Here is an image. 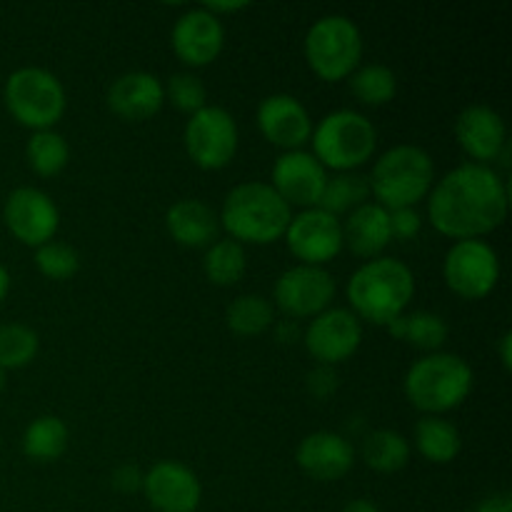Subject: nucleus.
Masks as SVG:
<instances>
[{
    "instance_id": "obj_12",
    "label": "nucleus",
    "mask_w": 512,
    "mask_h": 512,
    "mask_svg": "<svg viewBox=\"0 0 512 512\" xmlns=\"http://www.w3.org/2000/svg\"><path fill=\"white\" fill-rule=\"evenodd\" d=\"M283 240L300 265L325 268L343 253V225L340 218L325 213L323 208L300 210L290 218Z\"/></svg>"
},
{
    "instance_id": "obj_24",
    "label": "nucleus",
    "mask_w": 512,
    "mask_h": 512,
    "mask_svg": "<svg viewBox=\"0 0 512 512\" xmlns=\"http://www.w3.org/2000/svg\"><path fill=\"white\" fill-rule=\"evenodd\" d=\"M413 445L420 458H425L428 463L448 465L460 455L463 438H460V430L445 415H423L415 423Z\"/></svg>"
},
{
    "instance_id": "obj_18",
    "label": "nucleus",
    "mask_w": 512,
    "mask_h": 512,
    "mask_svg": "<svg viewBox=\"0 0 512 512\" xmlns=\"http://www.w3.org/2000/svg\"><path fill=\"white\" fill-rule=\"evenodd\" d=\"M255 120L260 135L283 153L303 150L313 135V118L308 108L290 93H273L260 100Z\"/></svg>"
},
{
    "instance_id": "obj_20",
    "label": "nucleus",
    "mask_w": 512,
    "mask_h": 512,
    "mask_svg": "<svg viewBox=\"0 0 512 512\" xmlns=\"http://www.w3.org/2000/svg\"><path fill=\"white\" fill-rule=\"evenodd\" d=\"M105 103L115 118L125 120V123H143L163 110V80L148 70H130L110 83Z\"/></svg>"
},
{
    "instance_id": "obj_17",
    "label": "nucleus",
    "mask_w": 512,
    "mask_h": 512,
    "mask_svg": "<svg viewBox=\"0 0 512 512\" xmlns=\"http://www.w3.org/2000/svg\"><path fill=\"white\" fill-rule=\"evenodd\" d=\"M140 493L158 512H195L203 500V485L188 465L178 460H160L143 473Z\"/></svg>"
},
{
    "instance_id": "obj_38",
    "label": "nucleus",
    "mask_w": 512,
    "mask_h": 512,
    "mask_svg": "<svg viewBox=\"0 0 512 512\" xmlns=\"http://www.w3.org/2000/svg\"><path fill=\"white\" fill-rule=\"evenodd\" d=\"M110 480H113V488L118 490V493H138V490L143 488V470H140L138 465H120V468H115Z\"/></svg>"
},
{
    "instance_id": "obj_46",
    "label": "nucleus",
    "mask_w": 512,
    "mask_h": 512,
    "mask_svg": "<svg viewBox=\"0 0 512 512\" xmlns=\"http://www.w3.org/2000/svg\"><path fill=\"white\" fill-rule=\"evenodd\" d=\"M470 512H475V510H470Z\"/></svg>"
},
{
    "instance_id": "obj_15",
    "label": "nucleus",
    "mask_w": 512,
    "mask_h": 512,
    "mask_svg": "<svg viewBox=\"0 0 512 512\" xmlns=\"http://www.w3.org/2000/svg\"><path fill=\"white\" fill-rule=\"evenodd\" d=\"M328 178V170L310 150H288L275 158L268 185L290 205V210H310L320 205Z\"/></svg>"
},
{
    "instance_id": "obj_29",
    "label": "nucleus",
    "mask_w": 512,
    "mask_h": 512,
    "mask_svg": "<svg viewBox=\"0 0 512 512\" xmlns=\"http://www.w3.org/2000/svg\"><path fill=\"white\" fill-rule=\"evenodd\" d=\"M225 325L238 338H258L275 325L273 303L258 293L238 295L225 308Z\"/></svg>"
},
{
    "instance_id": "obj_40",
    "label": "nucleus",
    "mask_w": 512,
    "mask_h": 512,
    "mask_svg": "<svg viewBox=\"0 0 512 512\" xmlns=\"http://www.w3.org/2000/svg\"><path fill=\"white\" fill-rule=\"evenodd\" d=\"M275 328V335H278V340L283 345H290V343H298V340H303V330L298 328V323L295 320H283V323L273 325Z\"/></svg>"
},
{
    "instance_id": "obj_32",
    "label": "nucleus",
    "mask_w": 512,
    "mask_h": 512,
    "mask_svg": "<svg viewBox=\"0 0 512 512\" xmlns=\"http://www.w3.org/2000/svg\"><path fill=\"white\" fill-rule=\"evenodd\" d=\"M370 203V185L368 178L360 173H335L333 178H328L323 190V198H320L318 208H323L325 213L335 215H348L353 213L360 205Z\"/></svg>"
},
{
    "instance_id": "obj_4",
    "label": "nucleus",
    "mask_w": 512,
    "mask_h": 512,
    "mask_svg": "<svg viewBox=\"0 0 512 512\" xmlns=\"http://www.w3.org/2000/svg\"><path fill=\"white\" fill-rule=\"evenodd\" d=\"M473 383L475 375L468 360L438 350L410 365L403 380V393L423 415H445L458 410L470 398Z\"/></svg>"
},
{
    "instance_id": "obj_11",
    "label": "nucleus",
    "mask_w": 512,
    "mask_h": 512,
    "mask_svg": "<svg viewBox=\"0 0 512 512\" xmlns=\"http://www.w3.org/2000/svg\"><path fill=\"white\" fill-rule=\"evenodd\" d=\"M3 223L20 245L40 248L55 240L60 228V210L45 190L23 185L5 198Z\"/></svg>"
},
{
    "instance_id": "obj_33",
    "label": "nucleus",
    "mask_w": 512,
    "mask_h": 512,
    "mask_svg": "<svg viewBox=\"0 0 512 512\" xmlns=\"http://www.w3.org/2000/svg\"><path fill=\"white\" fill-rule=\"evenodd\" d=\"M38 350L40 338L30 325H0V370L28 368V365L38 358Z\"/></svg>"
},
{
    "instance_id": "obj_26",
    "label": "nucleus",
    "mask_w": 512,
    "mask_h": 512,
    "mask_svg": "<svg viewBox=\"0 0 512 512\" xmlns=\"http://www.w3.org/2000/svg\"><path fill=\"white\" fill-rule=\"evenodd\" d=\"M68 443L70 430L58 415H40L23 433V453L33 463H55L65 455Z\"/></svg>"
},
{
    "instance_id": "obj_36",
    "label": "nucleus",
    "mask_w": 512,
    "mask_h": 512,
    "mask_svg": "<svg viewBox=\"0 0 512 512\" xmlns=\"http://www.w3.org/2000/svg\"><path fill=\"white\" fill-rule=\"evenodd\" d=\"M390 213V233H393V240H415L423 230V215H420L418 208H398L388 210Z\"/></svg>"
},
{
    "instance_id": "obj_8",
    "label": "nucleus",
    "mask_w": 512,
    "mask_h": 512,
    "mask_svg": "<svg viewBox=\"0 0 512 512\" xmlns=\"http://www.w3.org/2000/svg\"><path fill=\"white\" fill-rule=\"evenodd\" d=\"M363 33L353 18L340 13L323 15L308 28L303 55L313 75L323 83L348 80L363 65Z\"/></svg>"
},
{
    "instance_id": "obj_7",
    "label": "nucleus",
    "mask_w": 512,
    "mask_h": 512,
    "mask_svg": "<svg viewBox=\"0 0 512 512\" xmlns=\"http://www.w3.org/2000/svg\"><path fill=\"white\" fill-rule=\"evenodd\" d=\"M3 103L10 118L30 133L38 130H55L68 110V95L55 73L45 68L13 70L3 85Z\"/></svg>"
},
{
    "instance_id": "obj_10",
    "label": "nucleus",
    "mask_w": 512,
    "mask_h": 512,
    "mask_svg": "<svg viewBox=\"0 0 512 512\" xmlns=\"http://www.w3.org/2000/svg\"><path fill=\"white\" fill-rule=\"evenodd\" d=\"M443 280L458 298H488L500 283L498 250L488 240H455L443 258Z\"/></svg>"
},
{
    "instance_id": "obj_37",
    "label": "nucleus",
    "mask_w": 512,
    "mask_h": 512,
    "mask_svg": "<svg viewBox=\"0 0 512 512\" xmlns=\"http://www.w3.org/2000/svg\"><path fill=\"white\" fill-rule=\"evenodd\" d=\"M305 385H308V393L313 395V398L328 400L330 395L338 393L340 378L338 373H335V368H330V365H315L308 373Z\"/></svg>"
},
{
    "instance_id": "obj_41",
    "label": "nucleus",
    "mask_w": 512,
    "mask_h": 512,
    "mask_svg": "<svg viewBox=\"0 0 512 512\" xmlns=\"http://www.w3.org/2000/svg\"><path fill=\"white\" fill-rule=\"evenodd\" d=\"M203 8L208 10V13H213L215 18L223 20V15H235V13H240V10H248L250 5L248 3H218V0H213V3H205Z\"/></svg>"
},
{
    "instance_id": "obj_21",
    "label": "nucleus",
    "mask_w": 512,
    "mask_h": 512,
    "mask_svg": "<svg viewBox=\"0 0 512 512\" xmlns=\"http://www.w3.org/2000/svg\"><path fill=\"white\" fill-rule=\"evenodd\" d=\"M295 463L308 478L320 483L343 480L355 465V450L345 435L333 430H318L300 440L295 450Z\"/></svg>"
},
{
    "instance_id": "obj_35",
    "label": "nucleus",
    "mask_w": 512,
    "mask_h": 512,
    "mask_svg": "<svg viewBox=\"0 0 512 512\" xmlns=\"http://www.w3.org/2000/svg\"><path fill=\"white\" fill-rule=\"evenodd\" d=\"M165 90V103L173 105L175 110L185 115L198 113L200 108L208 105V90L205 83L195 73H173L168 78V83H163Z\"/></svg>"
},
{
    "instance_id": "obj_22",
    "label": "nucleus",
    "mask_w": 512,
    "mask_h": 512,
    "mask_svg": "<svg viewBox=\"0 0 512 512\" xmlns=\"http://www.w3.org/2000/svg\"><path fill=\"white\" fill-rule=\"evenodd\" d=\"M343 248H348L355 258L373 260L385 253L390 243H393V233H390V213L373 203H365L355 208L353 213L345 215L343 223Z\"/></svg>"
},
{
    "instance_id": "obj_16",
    "label": "nucleus",
    "mask_w": 512,
    "mask_h": 512,
    "mask_svg": "<svg viewBox=\"0 0 512 512\" xmlns=\"http://www.w3.org/2000/svg\"><path fill=\"white\" fill-rule=\"evenodd\" d=\"M170 48L188 68H205L215 63L225 48L223 20L208 13L203 5L185 10L170 30Z\"/></svg>"
},
{
    "instance_id": "obj_28",
    "label": "nucleus",
    "mask_w": 512,
    "mask_h": 512,
    "mask_svg": "<svg viewBox=\"0 0 512 512\" xmlns=\"http://www.w3.org/2000/svg\"><path fill=\"white\" fill-rule=\"evenodd\" d=\"M410 440L398 430H373L363 440V463L370 470L383 475H393L410 463Z\"/></svg>"
},
{
    "instance_id": "obj_3",
    "label": "nucleus",
    "mask_w": 512,
    "mask_h": 512,
    "mask_svg": "<svg viewBox=\"0 0 512 512\" xmlns=\"http://www.w3.org/2000/svg\"><path fill=\"white\" fill-rule=\"evenodd\" d=\"M293 210L290 205L260 180L240 183L225 195L220 205V228L240 245H270L283 240Z\"/></svg>"
},
{
    "instance_id": "obj_9",
    "label": "nucleus",
    "mask_w": 512,
    "mask_h": 512,
    "mask_svg": "<svg viewBox=\"0 0 512 512\" xmlns=\"http://www.w3.org/2000/svg\"><path fill=\"white\" fill-rule=\"evenodd\" d=\"M188 158L200 170H223L235 160L240 148V130L233 113L220 105H205L188 115L183 128Z\"/></svg>"
},
{
    "instance_id": "obj_34",
    "label": "nucleus",
    "mask_w": 512,
    "mask_h": 512,
    "mask_svg": "<svg viewBox=\"0 0 512 512\" xmlns=\"http://www.w3.org/2000/svg\"><path fill=\"white\" fill-rule=\"evenodd\" d=\"M35 268L48 280H68L80 270V255L73 245L50 240L35 248Z\"/></svg>"
},
{
    "instance_id": "obj_27",
    "label": "nucleus",
    "mask_w": 512,
    "mask_h": 512,
    "mask_svg": "<svg viewBox=\"0 0 512 512\" xmlns=\"http://www.w3.org/2000/svg\"><path fill=\"white\" fill-rule=\"evenodd\" d=\"M203 273L218 288H233L235 283L248 273V253L245 245L235 243L230 238H220L205 248Z\"/></svg>"
},
{
    "instance_id": "obj_44",
    "label": "nucleus",
    "mask_w": 512,
    "mask_h": 512,
    "mask_svg": "<svg viewBox=\"0 0 512 512\" xmlns=\"http://www.w3.org/2000/svg\"><path fill=\"white\" fill-rule=\"evenodd\" d=\"M8 293H10V273H8V268L0 263V303L8 298Z\"/></svg>"
},
{
    "instance_id": "obj_1",
    "label": "nucleus",
    "mask_w": 512,
    "mask_h": 512,
    "mask_svg": "<svg viewBox=\"0 0 512 512\" xmlns=\"http://www.w3.org/2000/svg\"><path fill=\"white\" fill-rule=\"evenodd\" d=\"M428 220L450 240H483L508 218V183L493 165L463 163L435 180Z\"/></svg>"
},
{
    "instance_id": "obj_30",
    "label": "nucleus",
    "mask_w": 512,
    "mask_h": 512,
    "mask_svg": "<svg viewBox=\"0 0 512 512\" xmlns=\"http://www.w3.org/2000/svg\"><path fill=\"white\" fill-rule=\"evenodd\" d=\"M25 160L35 175L55 178L68 168L70 145L58 130H38V133H30L28 143H25Z\"/></svg>"
},
{
    "instance_id": "obj_31",
    "label": "nucleus",
    "mask_w": 512,
    "mask_h": 512,
    "mask_svg": "<svg viewBox=\"0 0 512 512\" xmlns=\"http://www.w3.org/2000/svg\"><path fill=\"white\" fill-rule=\"evenodd\" d=\"M350 93L360 105L383 108L398 95V78L393 68L383 63H365L348 78Z\"/></svg>"
},
{
    "instance_id": "obj_5",
    "label": "nucleus",
    "mask_w": 512,
    "mask_h": 512,
    "mask_svg": "<svg viewBox=\"0 0 512 512\" xmlns=\"http://www.w3.org/2000/svg\"><path fill=\"white\" fill-rule=\"evenodd\" d=\"M368 185L385 210L418 208L435 185V163L420 145H393L373 163Z\"/></svg>"
},
{
    "instance_id": "obj_25",
    "label": "nucleus",
    "mask_w": 512,
    "mask_h": 512,
    "mask_svg": "<svg viewBox=\"0 0 512 512\" xmlns=\"http://www.w3.org/2000/svg\"><path fill=\"white\" fill-rule=\"evenodd\" d=\"M388 333L428 355L438 353L448 343L450 325L443 315L430 313V310H413V313H403L398 320H393L388 325Z\"/></svg>"
},
{
    "instance_id": "obj_23",
    "label": "nucleus",
    "mask_w": 512,
    "mask_h": 512,
    "mask_svg": "<svg viewBox=\"0 0 512 512\" xmlns=\"http://www.w3.org/2000/svg\"><path fill=\"white\" fill-rule=\"evenodd\" d=\"M165 230L180 248H208L218 240V213L205 200L183 198L165 213Z\"/></svg>"
},
{
    "instance_id": "obj_45",
    "label": "nucleus",
    "mask_w": 512,
    "mask_h": 512,
    "mask_svg": "<svg viewBox=\"0 0 512 512\" xmlns=\"http://www.w3.org/2000/svg\"><path fill=\"white\" fill-rule=\"evenodd\" d=\"M5 390V370H0V393Z\"/></svg>"
},
{
    "instance_id": "obj_14",
    "label": "nucleus",
    "mask_w": 512,
    "mask_h": 512,
    "mask_svg": "<svg viewBox=\"0 0 512 512\" xmlns=\"http://www.w3.org/2000/svg\"><path fill=\"white\" fill-rule=\"evenodd\" d=\"M335 290V278L328 270L298 263L275 280L273 300L288 320H308L333 305Z\"/></svg>"
},
{
    "instance_id": "obj_2",
    "label": "nucleus",
    "mask_w": 512,
    "mask_h": 512,
    "mask_svg": "<svg viewBox=\"0 0 512 512\" xmlns=\"http://www.w3.org/2000/svg\"><path fill=\"white\" fill-rule=\"evenodd\" d=\"M350 313L360 323H373L388 328L393 320L408 313L415 298V275L403 260L380 255L365 260L348 278L345 285Z\"/></svg>"
},
{
    "instance_id": "obj_42",
    "label": "nucleus",
    "mask_w": 512,
    "mask_h": 512,
    "mask_svg": "<svg viewBox=\"0 0 512 512\" xmlns=\"http://www.w3.org/2000/svg\"><path fill=\"white\" fill-rule=\"evenodd\" d=\"M498 358H500V365H503L505 373H510V370H512V333H510V330H505V333L500 335Z\"/></svg>"
},
{
    "instance_id": "obj_13",
    "label": "nucleus",
    "mask_w": 512,
    "mask_h": 512,
    "mask_svg": "<svg viewBox=\"0 0 512 512\" xmlns=\"http://www.w3.org/2000/svg\"><path fill=\"white\" fill-rule=\"evenodd\" d=\"M360 343H363V323L348 308H335V305L310 318L303 330V345L310 358L330 368L353 358Z\"/></svg>"
},
{
    "instance_id": "obj_39",
    "label": "nucleus",
    "mask_w": 512,
    "mask_h": 512,
    "mask_svg": "<svg viewBox=\"0 0 512 512\" xmlns=\"http://www.w3.org/2000/svg\"><path fill=\"white\" fill-rule=\"evenodd\" d=\"M475 512H512V495L510 493H495L490 498H485L478 505Z\"/></svg>"
},
{
    "instance_id": "obj_6",
    "label": "nucleus",
    "mask_w": 512,
    "mask_h": 512,
    "mask_svg": "<svg viewBox=\"0 0 512 512\" xmlns=\"http://www.w3.org/2000/svg\"><path fill=\"white\" fill-rule=\"evenodd\" d=\"M310 145H313L310 153L318 158L325 170L358 173V168L370 163L378 150V128L368 115L340 108L323 115L313 125Z\"/></svg>"
},
{
    "instance_id": "obj_19",
    "label": "nucleus",
    "mask_w": 512,
    "mask_h": 512,
    "mask_svg": "<svg viewBox=\"0 0 512 512\" xmlns=\"http://www.w3.org/2000/svg\"><path fill=\"white\" fill-rule=\"evenodd\" d=\"M455 140L470 163L493 165L508 145V125L490 105H468L455 120Z\"/></svg>"
},
{
    "instance_id": "obj_43",
    "label": "nucleus",
    "mask_w": 512,
    "mask_h": 512,
    "mask_svg": "<svg viewBox=\"0 0 512 512\" xmlns=\"http://www.w3.org/2000/svg\"><path fill=\"white\" fill-rule=\"evenodd\" d=\"M340 512H380V508L373 503V500L358 498V500H350V503Z\"/></svg>"
}]
</instances>
